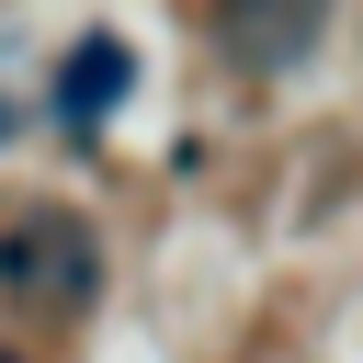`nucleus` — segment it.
<instances>
[{"instance_id": "nucleus-2", "label": "nucleus", "mask_w": 363, "mask_h": 363, "mask_svg": "<svg viewBox=\"0 0 363 363\" xmlns=\"http://www.w3.org/2000/svg\"><path fill=\"white\" fill-rule=\"evenodd\" d=\"M125 91H136V45H125V34H79V45H68V68H57V125H68V136H91V125H113V113H125Z\"/></svg>"}, {"instance_id": "nucleus-3", "label": "nucleus", "mask_w": 363, "mask_h": 363, "mask_svg": "<svg viewBox=\"0 0 363 363\" xmlns=\"http://www.w3.org/2000/svg\"><path fill=\"white\" fill-rule=\"evenodd\" d=\"M0 136H11V102H0Z\"/></svg>"}, {"instance_id": "nucleus-1", "label": "nucleus", "mask_w": 363, "mask_h": 363, "mask_svg": "<svg viewBox=\"0 0 363 363\" xmlns=\"http://www.w3.org/2000/svg\"><path fill=\"white\" fill-rule=\"evenodd\" d=\"M91 284H102V250H91V227L68 204H34V216L0 227V295H23V306H91Z\"/></svg>"}, {"instance_id": "nucleus-4", "label": "nucleus", "mask_w": 363, "mask_h": 363, "mask_svg": "<svg viewBox=\"0 0 363 363\" xmlns=\"http://www.w3.org/2000/svg\"><path fill=\"white\" fill-rule=\"evenodd\" d=\"M0 363H11V352H0Z\"/></svg>"}]
</instances>
